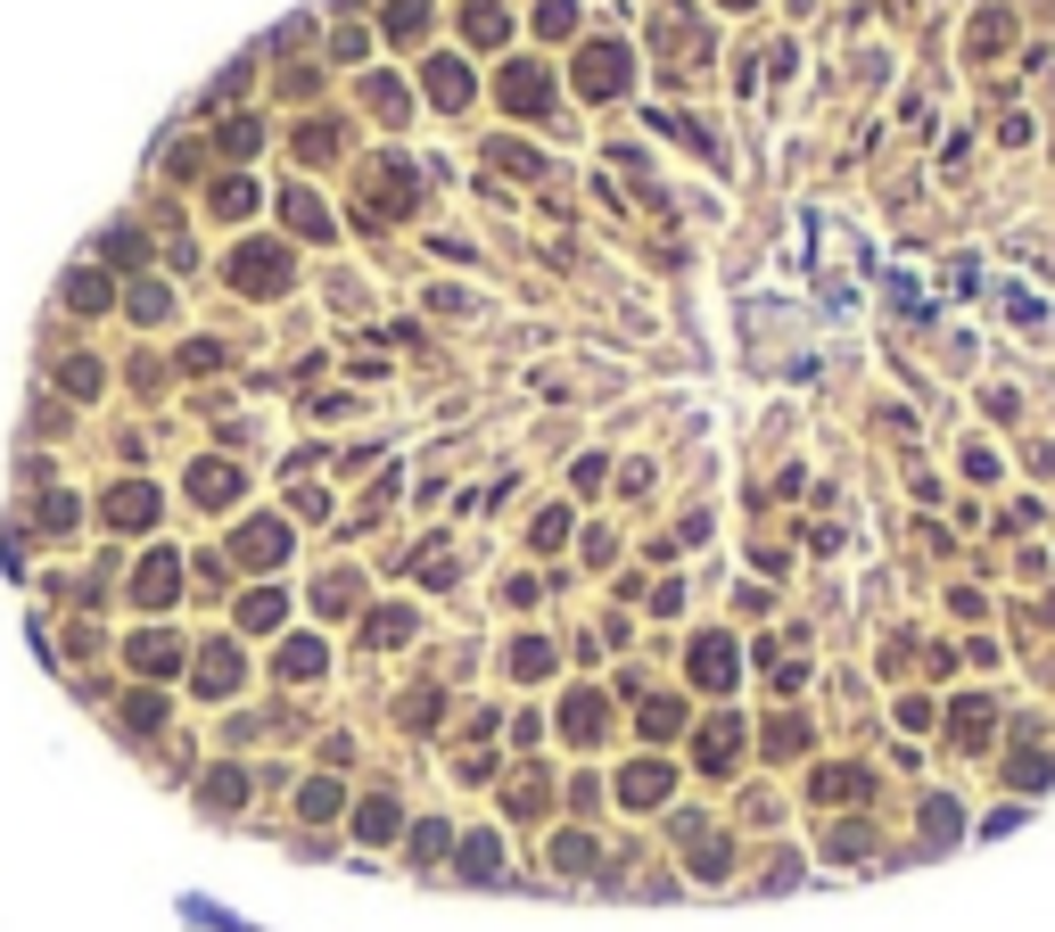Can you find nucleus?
<instances>
[{"instance_id":"nucleus-28","label":"nucleus","mask_w":1055,"mask_h":932,"mask_svg":"<svg viewBox=\"0 0 1055 932\" xmlns=\"http://www.w3.org/2000/svg\"><path fill=\"white\" fill-rule=\"evenodd\" d=\"M58 380H67L74 396H92V389H99V363H92V355H74V363H67V372H58Z\"/></svg>"},{"instance_id":"nucleus-32","label":"nucleus","mask_w":1055,"mask_h":932,"mask_svg":"<svg viewBox=\"0 0 1055 932\" xmlns=\"http://www.w3.org/2000/svg\"><path fill=\"white\" fill-rule=\"evenodd\" d=\"M676 718H685L676 702H644V734H676Z\"/></svg>"},{"instance_id":"nucleus-17","label":"nucleus","mask_w":1055,"mask_h":932,"mask_svg":"<svg viewBox=\"0 0 1055 932\" xmlns=\"http://www.w3.org/2000/svg\"><path fill=\"white\" fill-rule=\"evenodd\" d=\"M231 487H240V470H223V463H199V470H190V495H199V504H223Z\"/></svg>"},{"instance_id":"nucleus-5","label":"nucleus","mask_w":1055,"mask_h":932,"mask_svg":"<svg viewBox=\"0 0 1055 932\" xmlns=\"http://www.w3.org/2000/svg\"><path fill=\"white\" fill-rule=\"evenodd\" d=\"M173 586H182V561H173V553H148L141 578H132V602H148V611H157V602H173Z\"/></svg>"},{"instance_id":"nucleus-36","label":"nucleus","mask_w":1055,"mask_h":932,"mask_svg":"<svg viewBox=\"0 0 1055 932\" xmlns=\"http://www.w3.org/2000/svg\"><path fill=\"white\" fill-rule=\"evenodd\" d=\"M537 25H544V34H553V41H561V34H570V25H577V9H570V0H544V17H537Z\"/></svg>"},{"instance_id":"nucleus-15","label":"nucleus","mask_w":1055,"mask_h":932,"mask_svg":"<svg viewBox=\"0 0 1055 932\" xmlns=\"http://www.w3.org/2000/svg\"><path fill=\"white\" fill-rule=\"evenodd\" d=\"M866 792V767H816V801H858Z\"/></svg>"},{"instance_id":"nucleus-4","label":"nucleus","mask_w":1055,"mask_h":932,"mask_svg":"<svg viewBox=\"0 0 1055 932\" xmlns=\"http://www.w3.org/2000/svg\"><path fill=\"white\" fill-rule=\"evenodd\" d=\"M231 553H240L248 570H273V561L289 553V528H280V521H248V528H240V545H231Z\"/></svg>"},{"instance_id":"nucleus-16","label":"nucleus","mask_w":1055,"mask_h":932,"mask_svg":"<svg viewBox=\"0 0 1055 932\" xmlns=\"http://www.w3.org/2000/svg\"><path fill=\"white\" fill-rule=\"evenodd\" d=\"M734 751H742V727H734V718H718V727L702 734V767H734Z\"/></svg>"},{"instance_id":"nucleus-38","label":"nucleus","mask_w":1055,"mask_h":932,"mask_svg":"<svg viewBox=\"0 0 1055 932\" xmlns=\"http://www.w3.org/2000/svg\"><path fill=\"white\" fill-rule=\"evenodd\" d=\"M924 834H932V841H948V834H957V809L932 801V809H924Z\"/></svg>"},{"instance_id":"nucleus-39","label":"nucleus","mask_w":1055,"mask_h":932,"mask_svg":"<svg viewBox=\"0 0 1055 932\" xmlns=\"http://www.w3.org/2000/svg\"><path fill=\"white\" fill-rule=\"evenodd\" d=\"M734 9H751V0H734Z\"/></svg>"},{"instance_id":"nucleus-30","label":"nucleus","mask_w":1055,"mask_h":932,"mask_svg":"<svg viewBox=\"0 0 1055 932\" xmlns=\"http://www.w3.org/2000/svg\"><path fill=\"white\" fill-rule=\"evenodd\" d=\"M957 734H964V743H982V734H990V702H964L957 709Z\"/></svg>"},{"instance_id":"nucleus-25","label":"nucleus","mask_w":1055,"mask_h":932,"mask_svg":"<svg viewBox=\"0 0 1055 932\" xmlns=\"http://www.w3.org/2000/svg\"><path fill=\"white\" fill-rule=\"evenodd\" d=\"M355 825H363L371 841H388L396 834V801H363V817H355Z\"/></svg>"},{"instance_id":"nucleus-11","label":"nucleus","mask_w":1055,"mask_h":932,"mask_svg":"<svg viewBox=\"0 0 1055 932\" xmlns=\"http://www.w3.org/2000/svg\"><path fill=\"white\" fill-rule=\"evenodd\" d=\"M561 734H570V743H594V734H602V702H594V693H570V702H561Z\"/></svg>"},{"instance_id":"nucleus-34","label":"nucleus","mask_w":1055,"mask_h":932,"mask_svg":"<svg viewBox=\"0 0 1055 932\" xmlns=\"http://www.w3.org/2000/svg\"><path fill=\"white\" fill-rule=\"evenodd\" d=\"M124 718H132V727H157V718H166V702H157V693H132Z\"/></svg>"},{"instance_id":"nucleus-20","label":"nucleus","mask_w":1055,"mask_h":932,"mask_svg":"<svg viewBox=\"0 0 1055 932\" xmlns=\"http://www.w3.org/2000/svg\"><path fill=\"white\" fill-rule=\"evenodd\" d=\"M388 34L396 41H421L429 34V0H396V9H388Z\"/></svg>"},{"instance_id":"nucleus-37","label":"nucleus","mask_w":1055,"mask_h":932,"mask_svg":"<svg viewBox=\"0 0 1055 932\" xmlns=\"http://www.w3.org/2000/svg\"><path fill=\"white\" fill-rule=\"evenodd\" d=\"M866 841H874V834H866V825H841V834H834V841H825V850H834V858H858V850H866Z\"/></svg>"},{"instance_id":"nucleus-35","label":"nucleus","mask_w":1055,"mask_h":932,"mask_svg":"<svg viewBox=\"0 0 1055 932\" xmlns=\"http://www.w3.org/2000/svg\"><path fill=\"white\" fill-rule=\"evenodd\" d=\"M297 809H305V817H331V809H338V784H305V801H297Z\"/></svg>"},{"instance_id":"nucleus-14","label":"nucleus","mask_w":1055,"mask_h":932,"mask_svg":"<svg viewBox=\"0 0 1055 932\" xmlns=\"http://www.w3.org/2000/svg\"><path fill=\"white\" fill-rule=\"evenodd\" d=\"M463 34L470 41H503V34H512V17H503L495 0H470V9H463Z\"/></svg>"},{"instance_id":"nucleus-1","label":"nucleus","mask_w":1055,"mask_h":932,"mask_svg":"<svg viewBox=\"0 0 1055 932\" xmlns=\"http://www.w3.org/2000/svg\"><path fill=\"white\" fill-rule=\"evenodd\" d=\"M412 206V166H380V182L355 190V224H380V215H405Z\"/></svg>"},{"instance_id":"nucleus-12","label":"nucleus","mask_w":1055,"mask_h":932,"mask_svg":"<svg viewBox=\"0 0 1055 932\" xmlns=\"http://www.w3.org/2000/svg\"><path fill=\"white\" fill-rule=\"evenodd\" d=\"M429 99H437V108H463V99H470V75L454 67V58H437V67H429Z\"/></svg>"},{"instance_id":"nucleus-18","label":"nucleus","mask_w":1055,"mask_h":932,"mask_svg":"<svg viewBox=\"0 0 1055 932\" xmlns=\"http://www.w3.org/2000/svg\"><path fill=\"white\" fill-rule=\"evenodd\" d=\"M280 677H289V685H297V677H322V644H314V635L280 644Z\"/></svg>"},{"instance_id":"nucleus-10","label":"nucleus","mask_w":1055,"mask_h":932,"mask_svg":"<svg viewBox=\"0 0 1055 932\" xmlns=\"http://www.w3.org/2000/svg\"><path fill=\"white\" fill-rule=\"evenodd\" d=\"M503 108L512 116H544V75L537 67H512V75H503Z\"/></svg>"},{"instance_id":"nucleus-23","label":"nucleus","mask_w":1055,"mask_h":932,"mask_svg":"<svg viewBox=\"0 0 1055 932\" xmlns=\"http://www.w3.org/2000/svg\"><path fill=\"white\" fill-rule=\"evenodd\" d=\"M297 150H305V166H322V157L338 150V124H305V132H297Z\"/></svg>"},{"instance_id":"nucleus-2","label":"nucleus","mask_w":1055,"mask_h":932,"mask_svg":"<svg viewBox=\"0 0 1055 932\" xmlns=\"http://www.w3.org/2000/svg\"><path fill=\"white\" fill-rule=\"evenodd\" d=\"M231 280H240V289H256V298H273L280 280H289V256H280V248H240V256H231Z\"/></svg>"},{"instance_id":"nucleus-27","label":"nucleus","mask_w":1055,"mask_h":932,"mask_svg":"<svg viewBox=\"0 0 1055 932\" xmlns=\"http://www.w3.org/2000/svg\"><path fill=\"white\" fill-rule=\"evenodd\" d=\"M586 858H594L586 834H553V867H586Z\"/></svg>"},{"instance_id":"nucleus-29","label":"nucleus","mask_w":1055,"mask_h":932,"mask_svg":"<svg viewBox=\"0 0 1055 932\" xmlns=\"http://www.w3.org/2000/svg\"><path fill=\"white\" fill-rule=\"evenodd\" d=\"M512 669H519V677H544V669H553V644H519Z\"/></svg>"},{"instance_id":"nucleus-19","label":"nucleus","mask_w":1055,"mask_h":932,"mask_svg":"<svg viewBox=\"0 0 1055 932\" xmlns=\"http://www.w3.org/2000/svg\"><path fill=\"white\" fill-rule=\"evenodd\" d=\"M280 215H289L305 240H322V231H331V224H322V199H305V190H289V199H280Z\"/></svg>"},{"instance_id":"nucleus-6","label":"nucleus","mask_w":1055,"mask_h":932,"mask_svg":"<svg viewBox=\"0 0 1055 932\" xmlns=\"http://www.w3.org/2000/svg\"><path fill=\"white\" fill-rule=\"evenodd\" d=\"M693 677H702L709 693H726L734 685V644H726V635H702V644H693Z\"/></svg>"},{"instance_id":"nucleus-24","label":"nucleus","mask_w":1055,"mask_h":932,"mask_svg":"<svg viewBox=\"0 0 1055 932\" xmlns=\"http://www.w3.org/2000/svg\"><path fill=\"white\" fill-rule=\"evenodd\" d=\"M248 206H256V190H248L240 174H231V182H215V215H248Z\"/></svg>"},{"instance_id":"nucleus-3","label":"nucleus","mask_w":1055,"mask_h":932,"mask_svg":"<svg viewBox=\"0 0 1055 932\" xmlns=\"http://www.w3.org/2000/svg\"><path fill=\"white\" fill-rule=\"evenodd\" d=\"M619 83H627V50L619 41H594L586 58H577V92H594V99H611Z\"/></svg>"},{"instance_id":"nucleus-9","label":"nucleus","mask_w":1055,"mask_h":932,"mask_svg":"<svg viewBox=\"0 0 1055 932\" xmlns=\"http://www.w3.org/2000/svg\"><path fill=\"white\" fill-rule=\"evenodd\" d=\"M132 669L141 677H173L182 669V644H173V635H132Z\"/></svg>"},{"instance_id":"nucleus-33","label":"nucleus","mask_w":1055,"mask_h":932,"mask_svg":"<svg viewBox=\"0 0 1055 932\" xmlns=\"http://www.w3.org/2000/svg\"><path fill=\"white\" fill-rule=\"evenodd\" d=\"M240 619H248V628H273V619H280V595H248Z\"/></svg>"},{"instance_id":"nucleus-7","label":"nucleus","mask_w":1055,"mask_h":932,"mask_svg":"<svg viewBox=\"0 0 1055 932\" xmlns=\"http://www.w3.org/2000/svg\"><path fill=\"white\" fill-rule=\"evenodd\" d=\"M99 512H108L116 528H148V521H157V487H116Z\"/></svg>"},{"instance_id":"nucleus-21","label":"nucleus","mask_w":1055,"mask_h":932,"mask_svg":"<svg viewBox=\"0 0 1055 932\" xmlns=\"http://www.w3.org/2000/svg\"><path fill=\"white\" fill-rule=\"evenodd\" d=\"M206 801H215V809H240L248 801V776H240V767H215V776H206Z\"/></svg>"},{"instance_id":"nucleus-8","label":"nucleus","mask_w":1055,"mask_h":932,"mask_svg":"<svg viewBox=\"0 0 1055 932\" xmlns=\"http://www.w3.org/2000/svg\"><path fill=\"white\" fill-rule=\"evenodd\" d=\"M619 801H627V809H651V801H668V767H660V760L627 767V776H619Z\"/></svg>"},{"instance_id":"nucleus-26","label":"nucleus","mask_w":1055,"mask_h":932,"mask_svg":"<svg viewBox=\"0 0 1055 932\" xmlns=\"http://www.w3.org/2000/svg\"><path fill=\"white\" fill-rule=\"evenodd\" d=\"M405 635H412V611H380L371 619V644H405Z\"/></svg>"},{"instance_id":"nucleus-31","label":"nucleus","mask_w":1055,"mask_h":932,"mask_svg":"<svg viewBox=\"0 0 1055 932\" xmlns=\"http://www.w3.org/2000/svg\"><path fill=\"white\" fill-rule=\"evenodd\" d=\"M495 858H503V850H495L487 834H479V841H463V867H470V875H495Z\"/></svg>"},{"instance_id":"nucleus-13","label":"nucleus","mask_w":1055,"mask_h":932,"mask_svg":"<svg viewBox=\"0 0 1055 932\" xmlns=\"http://www.w3.org/2000/svg\"><path fill=\"white\" fill-rule=\"evenodd\" d=\"M199 685H206V693H231V685H240V653H231V644H206Z\"/></svg>"},{"instance_id":"nucleus-22","label":"nucleus","mask_w":1055,"mask_h":932,"mask_svg":"<svg viewBox=\"0 0 1055 932\" xmlns=\"http://www.w3.org/2000/svg\"><path fill=\"white\" fill-rule=\"evenodd\" d=\"M67 306H83V314H92V306H108V273H74V280H67Z\"/></svg>"}]
</instances>
